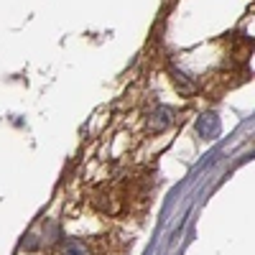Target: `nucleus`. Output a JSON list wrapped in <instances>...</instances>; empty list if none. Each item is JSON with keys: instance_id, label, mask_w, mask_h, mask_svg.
<instances>
[{"instance_id": "1", "label": "nucleus", "mask_w": 255, "mask_h": 255, "mask_svg": "<svg viewBox=\"0 0 255 255\" xmlns=\"http://www.w3.org/2000/svg\"><path fill=\"white\" fill-rule=\"evenodd\" d=\"M199 130L207 135V133H215L217 130V120H215V115H204V120L199 123Z\"/></svg>"}]
</instances>
